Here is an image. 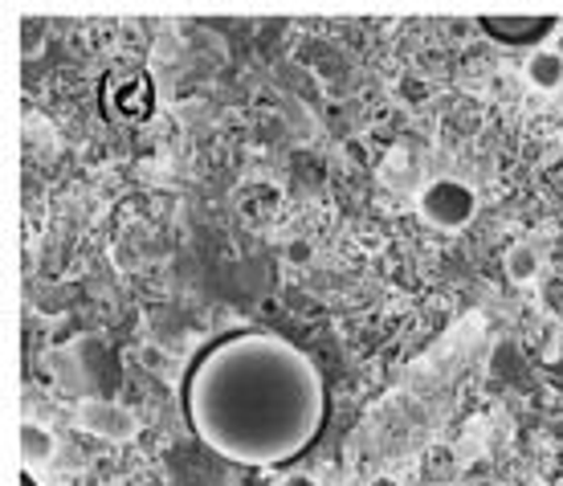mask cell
<instances>
[{
    "label": "cell",
    "instance_id": "1",
    "mask_svg": "<svg viewBox=\"0 0 563 486\" xmlns=\"http://www.w3.org/2000/svg\"><path fill=\"white\" fill-rule=\"evenodd\" d=\"M180 405L200 445L254 471L298 457L327 426L319 364L266 328H238L205 343L184 368Z\"/></svg>",
    "mask_w": 563,
    "mask_h": 486
},
{
    "label": "cell",
    "instance_id": "2",
    "mask_svg": "<svg viewBox=\"0 0 563 486\" xmlns=\"http://www.w3.org/2000/svg\"><path fill=\"white\" fill-rule=\"evenodd\" d=\"M474 213H478V197L462 180H433L421 188V217L429 225L453 233V229L470 225Z\"/></svg>",
    "mask_w": 563,
    "mask_h": 486
},
{
    "label": "cell",
    "instance_id": "3",
    "mask_svg": "<svg viewBox=\"0 0 563 486\" xmlns=\"http://www.w3.org/2000/svg\"><path fill=\"white\" fill-rule=\"evenodd\" d=\"M152 102H155L152 78L143 70L102 78V114H107V119H119V123L147 119V114H152Z\"/></svg>",
    "mask_w": 563,
    "mask_h": 486
},
{
    "label": "cell",
    "instance_id": "4",
    "mask_svg": "<svg viewBox=\"0 0 563 486\" xmlns=\"http://www.w3.org/2000/svg\"><path fill=\"white\" fill-rule=\"evenodd\" d=\"M78 426L102 442H131L140 433V421L131 409H123L111 397H82L78 400Z\"/></svg>",
    "mask_w": 563,
    "mask_h": 486
},
{
    "label": "cell",
    "instance_id": "5",
    "mask_svg": "<svg viewBox=\"0 0 563 486\" xmlns=\"http://www.w3.org/2000/svg\"><path fill=\"white\" fill-rule=\"evenodd\" d=\"M478 29L490 42L507 45V49H536L560 29L555 16H478Z\"/></svg>",
    "mask_w": 563,
    "mask_h": 486
},
{
    "label": "cell",
    "instance_id": "6",
    "mask_svg": "<svg viewBox=\"0 0 563 486\" xmlns=\"http://www.w3.org/2000/svg\"><path fill=\"white\" fill-rule=\"evenodd\" d=\"M503 270H507L510 283H536L539 278V250L531 242L510 245L507 257H503Z\"/></svg>",
    "mask_w": 563,
    "mask_h": 486
},
{
    "label": "cell",
    "instance_id": "7",
    "mask_svg": "<svg viewBox=\"0 0 563 486\" xmlns=\"http://www.w3.org/2000/svg\"><path fill=\"white\" fill-rule=\"evenodd\" d=\"M527 78L536 90H560L563 86V57L551 49H536V57L527 62Z\"/></svg>",
    "mask_w": 563,
    "mask_h": 486
},
{
    "label": "cell",
    "instance_id": "8",
    "mask_svg": "<svg viewBox=\"0 0 563 486\" xmlns=\"http://www.w3.org/2000/svg\"><path fill=\"white\" fill-rule=\"evenodd\" d=\"M49 454H54L49 429H42L37 421H25V426H21V457H25V462H45Z\"/></svg>",
    "mask_w": 563,
    "mask_h": 486
},
{
    "label": "cell",
    "instance_id": "9",
    "mask_svg": "<svg viewBox=\"0 0 563 486\" xmlns=\"http://www.w3.org/2000/svg\"><path fill=\"white\" fill-rule=\"evenodd\" d=\"M282 486H314V478H307V474H290Z\"/></svg>",
    "mask_w": 563,
    "mask_h": 486
},
{
    "label": "cell",
    "instance_id": "10",
    "mask_svg": "<svg viewBox=\"0 0 563 486\" xmlns=\"http://www.w3.org/2000/svg\"><path fill=\"white\" fill-rule=\"evenodd\" d=\"M21 486H37V478H33L29 471H21Z\"/></svg>",
    "mask_w": 563,
    "mask_h": 486
}]
</instances>
